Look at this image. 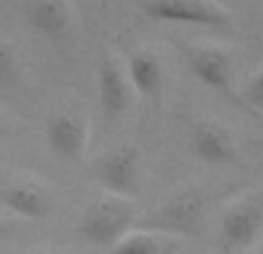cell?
I'll return each instance as SVG.
<instances>
[{
  "mask_svg": "<svg viewBox=\"0 0 263 254\" xmlns=\"http://www.w3.org/2000/svg\"><path fill=\"white\" fill-rule=\"evenodd\" d=\"M136 222V206L132 196L114 194L95 199L79 220V233L83 241L102 247H114Z\"/></svg>",
  "mask_w": 263,
  "mask_h": 254,
  "instance_id": "6da1fadb",
  "label": "cell"
},
{
  "mask_svg": "<svg viewBox=\"0 0 263 254\" xmlns=\"http://www.w3.org/2000/svg\"><path fill=\"white\" fill-rule=\"evenodd\" d=\"M141 12L153 21L222 28L231 23V9L219 0H141Z\"/></svg>",
  "mask_w": 263,
  "mask_h": 254,
  "instance_id": "7a4b0ae2",
  "label": "cell"
},
{
  "mask_svg": "<svg viewBox=\"0 0 263 254\" xmlns=\"http://www.w3.org/2000/svg\"><path fill=\"white\" fill-rule=\"evenodd\" d=\"M208 210V196L201 187H180L171 192L155 210V227L178 236L196 233Z\"/></svg>",
  "mask_w": 263,
  "mask_h": 254,
  "instance_id": "3957f363",
  "label": "cell"
},
{
  "mask_svg": "<svg viewBox=\"0 0 263 254\" xmlns=\"http://www.w3.org/2000/svg\"><path fill=\"white\" fill-rule=\"evenodd\" d=\"M46 143L51 153L67 162H79L90 143V123L79 106L60 109L46 120Z\"/></svg>",
  "mask_w": 263,
  "mask_h": 254,
  "instance_id": "277c9868",
  "label": "cell"
},
{
  "mask_svg": "<svg viewBox=\"0 0 263 254\" xmlns=\"http://www.w3.org/2000/svg\"><path fill=\"white\" fill-rule=\"evenodd\" d=\"M92 173L106 192L134 196L141 185V153L136 146L120 143L97 157Z\"/></svg>",
  "mask_w": 263,
  "mask_h": 254,
  "instance_id": "5b68a950",
  "label": "cell"
},
{
  "mask_svg": "<svg viewBox=\"0 0 263 254\" xmlns=\"http://www.w3.org/2000/svg\"><path fill=\"white\" fill-rule=\"evenodd\" d=\"M0 204L26 220H49L55 213V194L42 178L18 176L0 187Z\"/></svg>",
  "mask_w": 263,
  "mask_h": 254,
  "instance_id": "8992f818",
  "label": "cell"
},
{
  "mask_svg": "<svg viewBox=\"0 0 263 254\" xmlns=\"http://www.w3.org/2000/svg\"><path fill=\"white\" fill-rule=\"evenodd\" d=\"M187 63L192 74L213 90L224 95L236 90V58L227 46L196 44L187 51Z\"/></svg>",
  "mask_w": 263,
  "mask_h": 254,
  "instance_id": "52a82bcc",
  "label": "cell"
},
{
  "mask_svg": "<svg viewBox=\"0 0 263 254\" xmlns=\"http://www.w3.org/2000/svg\"><path fill=\"white\" fill-rule=\"evenodd\" d=\"M134 93L127 67L116 56H104L97 67V100L104 118H120L129 109Z\"/></svg>",
  "mask_w": 263,
  "mask_h": 254,
  "instance_id": "ba28073f",
  "label": "cell"
},
{
  "mask_svg": "<svg viewBox=\"0 0 263 254\" xmlns=\"http://www.w3.org/2000/svg\"><path fill=\"white\" fill-rule=\"evenodd\" d=\"M190 150L203 164H231L238 157V141L227 123L203 118L190 132Z\"/></svg>",
  "mask_w": 263,
  "mask_h": 254,
  "instance_id": "9c48e42d",
  "label": "cell"
},
{
  "mask_svg": "<svg viewBox=\"0 0 263 254\" xmlns=\"http://www.w3.org/2000/svg\"><path fill=\"white\" fill-rule=\"evenodd\" d=\"M263 229V206L259 201L240 199L222 217V243L229 250H245L259 238Z\"/></svg>",
  "mask_w": 263,
  "mask_h": 254,
  "instance_id": "30bf717a",
  "label": "cell"
},
{
  "mask_svg": "<svg viewBox=\"0 0 263 254\" xmlns=\"http://www.w3.org/2000/svg\"><path fill=\"white\" fill-rule=\"evenodd\" d=\"M26 21L46 40H65L74 28V7L69 0H28Z\"/></svg>",
  "mask_w": 263,
  "mask_h": 254,
  "instance_id": "8fae6325",
  "label": "cell"
},
{
  "mask_svg": "<svg viewBox=\"0 0 263 254\" xmlns=\"http://www.w3.org/2000/svg\"><path fill=\"white\" fill-rule=\"evenodd\" d=\"M132 86L141 97H157L164 86V65L159 56L150 49H139L127 63Z\"/></svg>",
  "mask_w": 263,
  "mask_h": 254,
  "instance_id": "7c38bea8",
  "label": "cell"
},
{
  "mask_svg": "<svg viewBox=\"0 0 263 254\" xmlns=\"http://www.w3.org/2000/svg\"><path fill=\"white\" fill-rule=\"evenodd\" d=\"M178 233L171 231H145V229H129L111 250L116 252H141V254H162L182 250Z\"/></svg>",
  "mask_w": 263,
  "mask_h": 254,
  "instance_id": "4fadbf2b",
  "label": "cell"
},
{
  "mask_svg": "<svg viewBox=\"0 0 263 254\" xmlns=\"http://www.w3.org/2000/svg\"><path fill=\"white\" fill-rule=\"evenodd\" d=\"M18 72H21V60L16 49L7 40H0V86L16 81Z\"/></svg>",
  "mask_w": 263,
  "mask_h": 254,
  "instance_id": "5bb4252c",
  "label": "cell"
},
{
  "mask_svg": "<svg viewBox=\"0 0 263 254\" xmlns=\"http://www.w3.org/2000/svg\"><path fill=\"white\" fill-rule=\"evenodd\" d=\"M242 100L250 106L263 111V67L256 69L250 79H247L245 88H242Z\"/></svg>",
  "mask_w": 263,
  "mask_h": 254,
  "instance_id": "9a60e30c",
  "label": "cell"
},
{
  "mask_svg": "<svg viewBox=\"0 0 263 254\" xmlns=\"http://www.w3.org/2000/svg\"><path fill=\"white\" fill-rule=\"evenodd\" d=\"M5 132H7V120H5V118H3V114H0V136H3Z\"/></svg>",
  "mask_w": 263,
  "mask_h": 254,
  "instance_id": "2e32d148",
  "label": "cell"
},
{
  "mask_svg": "<svg viewBox=\"0 0 263 254\" xmlns=\"http://www.w3.org/2000/svg\"><path fill=\"white\" fill-rule=\"evenodd\" d=\"M5 233H7V224H5V220L0 217V238H3Z\"/></svg>",
  "mask_w": 263,
  "mask_h": 254,
  "instance_id": "e0dca14e",
  "label": "cell"
}]
</instances>
